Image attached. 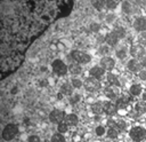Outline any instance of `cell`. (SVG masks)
Returning <instances> with one entry per match:
<instances>
[{
    "instance_id": "cell-40",
    "label": "cell",
    "mask_w": 146,
    "mask_h": 142,
    "mask_svg": "<svg viewBox=\"0 0 146 142\" xmlns=\"http://www.w3.org/2000/svg\"><path fill=\"white\" fill-rule=\"evenodd\" d=\"M114 18H115V15H114V14H108V15L106 16V22H107V23H113Z\"/></svg>"
},
{
    "instance_id": "cell-27",
    "label": "cell",
    "mask_w": 146,
    "mask_h": 142,
    "mask_svg": "<svg viewBox=\"0 0 146 142\" xmlns=\"http://www.w3.org/2000/svg\"><path fill=\"white\" fill-rule=\"evenodd\" d=\"M106 133H107V136L110 139H116L119 135V131L116 128H108Z\"/></svg>"
},
{
    "instance_id": "cell-28",
    "label": "cell",
    "mask_w": 146,
    "mask_h": 142,
    "mask_svg": "<svg viewBox=\"0 0 146 142\" xmlns=\"http://www.w3.org/2000/svg\"><path fill=\"white\" fill-rule=\"evenodd\" d=\"M125 128H127V123L123 119L116 120V129H119V131H125Z\"/></svg>"
},
{
    "instance_id": "cell-14",
    "label": "cell",
    "mask_w": 146,
    "mask_h": 142,
    "mask_svg": "<svg viewBox=\"0 0 146 142\" xmlns=\"http://www.w3.org/2000/svg\"><path fill=\"white\" fill-rule=\"evenodd\" d=\"M121 8H122V11L124 14H128V15H131L132 13H135L136 8L135 6L130 2V1H123L122 5H121Z\"/></svg>"
},
{
    "instance_id": "cell-42",
    "label": "cell",
    "mask_w": 146,
    "mask_h": 142,
    "mask_svg": "<svg viewBox=\"0 0 146 142\" xmlns=\"http://www.w3.org/2000/svg\"><path fill=\"white\" fill-rule=\"evenodd\" d=\"M107 52H108V47L107 46H100V49H99L100 54H106Z\"/></svg>"
},
{
    "instance_id": "cell-8",
    "label": "cell",
    "mask_w": 146,
    "mask_h": 142,
    "mask_svg": "<svg viewBox=\"0 0 146 142\" xmlns=\"http://www.w3.org/2000/svg\"><path fill=\"white\" fill-rule=\"evenodd\" d=\"M100 66L105 70V71H112L115 66V61L110 57V56H104L102 60H100Z\"/></svg>"
},
{
    "instance_id": "cell-9",
    "label": "cell",
    "mask_w": 146,
    "mask_h": 142,
    "mask_svg": "<svg viewBox=\"0 0 146 142\" xmlns=\"http://www.w3.org/2000/svg\"><path fill=\"white\" fill-rule=\"evenodd\" d=\"M133 29L137 32H145L146 31V18L144 16H139L133 21Z\"/></svg>"
},
{
    "instance_id": "cell-21",
    "label": "cell",
    "mask_w": 146,
    "mask_h": 142,
    "mask_svg": "<svg viewBox=\"0 0 146 142\" xmlns=\"http://www.w3.org/2000/svg\"><path fill=\"white\" fill-rule=\"evenodd\" d=\"M128 103H129V98L127 96H121V97L116 98V103L115 104H116L117 109H123V108H125L128 105Z\"/></svg>"
},
{
    "instance_id": "cell-2",
    "label": "cell",
    "mask_w": 146,
    "mask_h": 142,
    "mask_svg": "<svg viewBox=\"0 0 146 142\" xmlns=\"http://www.w3.org/2000/svg\"><path fill=\"white\" fill-rule=\"evenodd\" d=\"M71 57L73 58L74 62L79 63V64H87L91 61V56L82 50H73L71 53Z\"/></svg>"
},
{
    "instance_id": "cell-32",
    "label": "cell",
    "mask_w": 146,
    "mask_h": 142,
    "mask_svg": "<svg viewBox=\"0 0 146 142\" xmlns=\"http://www.w3.org/2000/svg\"><path fill=\"white\" fill-rule=\"evenodd\" d=\"M117 6V2L116 1H113V0H107L105 1V7L108 8V9H115Z\"/></svg>"
},
{
    "instance_id": "cell-17",
    "label": "cell",
    "mask_w": 146,
    "mask_h": 142,
    "mask_svg": "<svg viewBox=\"0 0 146 142\" xmlns=\"http://www.w3.org/2000/svg\"><path fill=\"white\" fill-rule=\"evenodd\" d=\"M141 92H143V88H141V86L139 84H133L129 88V93L132 96H139L141 94Z\"/></svg>"
},
{
    "instance_id": "cell-20",
    "label": "cell",
    "mask_w": 146,
    "mask_h": 142,
    "mask_svg": "<svg viewBox=\"0 0 146 142\" xmlns=\"http://www.w3.org/2000/svg\"><path fill=\"white\" fill-rule=\"evenodd\" d=\"M91 111L95 115H100L104 111V103H102V102H95V103H92Z\"/></svg>"
},
{
    "instance_id": "cell-22",
    "label": "cell",
    "mask_w": 146,
    "mask_h": 142,
    "mask_svg": "<svg viewBox=\"0 0 146 142\" xmlns=\"http://www.w3.org/2000/svg\"><path fill=\"white\" fill-rule=\"evenodd\" d=\"M73 88H74V87L72 86V84L65 82V84H63L62 87H60V93H63L64 95H71L72 92H73Z\"/></svg>"
},
{
    "instance_id": "cell-13",
    "label": "cell",
    "mask_w": 146,
    "mask_h": 142,
    "mask_svg": "<svg viewBox=\"0 0 146 142\" xmlns=\"http://www.w3.org/2000/svg\"><path fill=\"white\" fill-rule=\"evenodd\" d=\"M105 37H106V44H107L108 46H112V47H113V46H116L117 42H119V40H120L119 37H117L113 31L110 32L108 34H106Z\"/></svg>"
},
{
    "instance_id": "cell-15",
    "label": "cell",
    "mask_w": 146,
    "mask_h": 142,
    "mask_svg": "<svg viewBox=\"0 0 146 142\" xmlns=\"http://www.w3.org/2000/svg\"><path fill=\"white\" fill-rule=\"evenodd\" d=\"M64 121H65L68 126H76L78 123H79V118H78V116L74 115V113H68V115L65 116Z\"/></svg>"
},
{
    "instance_id": "cell-12",
    "label": "cell",
    "mask_w": 146,
    "mask_h": 142,
    "mask_svg": "<svg viewBox=\"0 0 146 142\" xmlns=\"http://www.w3.org/2000/svg\"><path fill=\"white\" fill-rule=\"evenodd\" d=\"M104 111H105L107 115L113 116V115L116 113L117 107H116V104H114V103H112V102H110V101H106V102H104Z\"/></svg>"
},
{
    "instance_id": "cell-7",
    "label": "cell",
    "mask_w": 146,
    "mask_h": 142,
    "mask_svg": "<svg viewBox=\"0 0 146 142\" xmlns=\"http://www.w3.org/2000/svg\"><path fill=\"white\" fill-rule=\"evenodd\" d=\"M130 55L133 58L139 60L140 57H143L145 55V48H144V46H141L139 44L138 45H132L130 47Z\"/></svg>"
},
{
    "instance_id": "cell-30",
    "label": "cell",
    "mask_w": 146,
    "mask_h": 142,
    "mask_svg": "<svg viewBox=\"0 0 146 142\" xmlns=\"http://www.w3.org/2000/svg\"><path fill=\"white\" fill-rule=\"evenodd\" d=\"M92 6H94L97 10H100V9H103V7L105 6V1H103V0H95V1H92Z\"/></svg>"
},
{
    "instance_id": "cell-10",
    "label": "cell",
    "mask_w": 146,
    "mask_h": 142,
    "mask_svg": "<svg viewBox=\"0 0 146 142\" xmlns=\"http://www.w3.org/2000/svg\"><path fill=\"white\" fill-rule=\"evenodd\" d=\"M127 66H128V69H129V71H131V72H140L141 70H143V64L139 62V60H137V58H131L129 62H128V64H127Z\"/></svg>"
},
{
    "instance_id": "cell-23",
    "label": "cell",
    "mask_w": 146,
    "mask_h": 142,
    "mask_svg": "<svg viewBox=\"0 0 146 142\" xmlns=\"http://www.w3.org/2000/svg\"><path fill=\"white\" fill-rule=\"evenodd\" d=\"M135 111H136V113L138 116L141 115V113H144V112H146V102H144V101L137 102V104L135 107Z\"/></svg>"
},
{
    "instance_id": "cell-16",
    "label": "cell",
    "mask_w": 146,
    "mask_h": 142,
    "mask_svg": "<svg viewBox=\"0 0 146 142\" xmlns=\"http://www.w3.org/2000/svg\"><path fill=\"white\" fill-rule=\"evenodd\" d=\"M68 71H70V73H72L73 76H78V74H80V73L82 72V66H81L79 63H76V62H72V63L68 65Z\"/></svg>"
},
{
    "instance_id": "cell-5",
    "label": "cell",
    "mask_w": 146,
    "mask_h": 142,
    "mask_svg": "<svg viewBox=\"0 0 146 142\" xmlns=\"http://www.w3.org/2000/svg\"><path fill=\"white\" fill-rule=\"evenodd\" d=\"M83 86L88 92H97L100 89V81L96 78L88 77L83 81Z\"/></svg>"
},
{
    "instance_id": "cell-3",
    "label": "cell",
    "mask_w": 146,
    "mask_h": 142,
    "mask_svg": "<svg viewBox=\"0 0 146 142\" xmlns=\"http://www.w3.org/2000/svg\"><path fill=\"white\" fill-rule=\"evenodd\" d=\"M18 134V127L15 124H8L3 129H2V139L6 141H10L15 139Z\"/></svg>"
},
{
    "instance_id": "cell-43",
    "label": "cell",
    "mask_w": 146,
    "mask_h": 142,
    "mask_svg": "<svg viewBox=\"0 0 146 142\" xmlns=\"http://www.w3.org/2000/svg\"><path fill=\"white\" fill-rule=\"evenodd\" d=\"M139 62L143 64V66L146 65V55H144L143 57H140V58H139Z\"/></svg>"
},
{
    "instance_id": "cell-31",
    "label": "cell",
    "mask_w": 146,
    "mask_h": 142,
    "mask_svg": "<svg viewBox=\"0 0 146 142\" xmlns=\"http://www.w3.org/2000/svg\"><path fill=\"white\" fill-rule=\"evenodd\" d=\"M71 84H72V86H73L74 88H81L82 85H83V82H82L80 79H78V78H73V79L71 80Z\"/></svg>"
},
{
    "instance_id": "cell-44",
    "label": "cell",
    "mask_w": 146,
    "mask_h": 142,
    "mask_svg": "<svg viewBox=\"0 0 146 142\" xmlns=\"http://www.w3.org/2000/svg\"><path fill=\"white\" fill-rule=\"evenodd\" d=\"M144 100H146V93L144 94Z\"/></svg>"
},
{
    "instance_id": "cell-39",
    "label": "cell",
    "mask_w": 146,
    "mask_h": 142,
    "mask_svg": "<svg viewBox=\"0 0 146 142\" xmlns=\"http://www.w3.org/2000/svg\"><path fill=\"white\" fill-rule=\"evenodd\" d=\"M138 77H139L140 80L146 81V70H141V71L138 73Z\"/></svg>"
},
{
    "instance_id": "cell-18",
    "label": "cell",
    "mask_w": 146,
    "mask_h": 142,
    "mask_svg": "<svg viewBox=\"0 0 146 142\" xmlns=\"http://www.w3.org/2000/svg\"><path fill=\"white\" fill-rule=\"evenodd\" d=\"M104 93H105V95H106L110 100H116V98H117V92H116L112 86L106 87L105 90H104Z\"/></svg>"
},
{
    "instance_id": "cell-1",
    "label": "cell",
    "mask_w": 146,
    "mask_h": 142,
    "mask_svg": "<svg viewBox=\"0 0 146 142\" xmlns=\"http://www.w3.org/2000/svg\"><path fill=\"white\" fill-rule=\"evenodd\" d=\"M130 137L135 142H141L146 139V129L143 126H135L129 132Z\"/></svg>"
},
{
    "instance_id": "cell-6",
    "label": "cell",
    "mask_w": 146,
    "mask_h": 142,
    "mask_svg": "<svg viewBox=\"0 0 146 142\" xmlns=\"http://www.w3.org/2000/svg\"><path fill=\"white\" fill-rule=\"evenodd\" d=\"M65 113H64V111H62V110H58V109H54L50 113H49V120L52 123V124H60V123H63L64 121V119H65Z\"/></svg>"
},
{
    "instance_id": "cell-38",
    "label": "cell",
    "mask_w": 146,
    "mask_h": 142,
    "mask_svg": "<svg viewBox=\"0 0 146 142\" xmlns=\"http://www.w3.org/2000/svg\"><path fill=\"white\" fill-rule=\"evenodd\" d=\"M79 100H80V95H78V94H74V95L70 98V101H71L72 104H75L76 102H79Z\"/></svg>"
},
{
    "instance_id": "cell-29",
    "label": "cell",
    "mask_w": 146,
    "mask_h": 142,
    "mask_svg": "<svg viewBox=\"0 0 146 142\" xmlns=\"http://www.w3.org/2000/svg\"><path fill=\"white\" fill-rule=\"evenodd\" d=\"M115 54H116V57H117V58L123 60V58H125V56H127V50H125V48H119Z\"/></svg>"
},
{
    "instance_id": "cell-19",
    "label": "cell",
    "mask_w": 146,
    "mask_h": 142,
    "mask_svg": "<svg viewBox=\"0 0 146 142\" xmlns=\"http://www.w3.org/2000/svg\"><path fill=\"white\" fill-rule=\"evenodd\" d=\"M106 79H107L108 85L112 86V87H115V86H119V85H120V84H119V79H117L116 74H114V73H111V72H110V73L107 74Z\"/></svg>"
},
{
    "instance_id": "cell-33",
    "label": "cell",
    "mask_w": 146,
    "mask_h": 142,
    "mask_svg": "<svg viewBox=\"0 0 146 142\" xmlns=\"http://www.w3.org/2000/svg\"><path fill=\"white\" fill-rule=\"evenodd\" d=\"M138 42H139V45H141V46H146V31H145V32H141V33L139 34V37H138Z\"/></svg>"
},
{
    "instance_id": "cell-24",
    "label": "cell",
    "mask_w": 146,
    "mask_h": 142,
    "mask_svg": "<svg viewBox=\"0 0 146 142\" xmlns=\"http://www.w3.org/2000/svg\"><path fill=\"white\" fill-rule=\"evenodd\" d=\"M113 32L119 37V39H123L125 37V29L123 26H115Z\"/></svg>"
},
{
    "instance_id": "cell-36",
    "label": "cell",
    "mask_w": 146,
    "mask_h": 142,
    "mask_svg": "<svg viewBox=\"0 0 146 142\" xmlns=\"http://www.w3.org/2000/svg\"><path fill=\"white\" fill-rule=\"evenodd\" d=\"M96 134H97L98 136L104 135V134H105V128H104L103 126H97V127H96Z\"/></svg>"
},
{
    "instance_id": "cell-37",
    "label": "cell",
    "mask_w": 146,
    "mask_h": 142,
    "mask_svg": "<svg viewBox=\"0 0 146 142\" xmlns=\"http://www.w3.org/2000/svg\"><path fill=\"white\" fill-rule=\"evenodd\" d=\"M27 142H40V137L38 135H30Z\"/></svg>"
},
{
    "instance_id": "cell-34",
    "label": "cell",
    "mask_w": 146,
    "mask_h": 142,
    "mask_svg": "<svg viewBox=\"0 0 146 142\" xmlns=\"http://www.w3.org/2000/svg\"><path fill=\"white\" fill-rule=\"evenodd\" d=\"M107 126H108V128H116V120L110 118L107 120Z\"/></svg>"
},
{
    "instance_id": "cell-4",
    "label": "cell",
    "mask_w": 146,
    "mask_h": 142,
    "mask_svg": "<svg viewBox=\"0 0 146 142\" xmlns=\"http://www.w3.org/2000/svg\"><path fill=\"white\" fill-rule=\"evenodd\" d=\"M51 68L55 74L57 76H65L68 71V66L62 60H55L51 63Z\"/></svg>"
},
{
    "instance_id": "cell-26",
    "label": "cell",
    "mask_w": 146,
    "mask_h": 142,
    "mask_svg": "<svg viewBox=\"0 0 146 142\" xmlns=\"http://www.w3.org/2000/svg\"><path fill=\"white\" fill-rule=\"evenodd\" d=\"M57 129H58V133L64 134V133H66L68 131V125L65 121H63V123H60V124L57 125Z\"/></svg>"
},
{
    "instance_id": "cell-41",
    "label": "cell",
    "mask_w": 146,
    "mask_h": 142,
    "mask_svg": "<svg viewBox=\"0 0 146 142\" xmlns=\"http://www.w3.org/2000/svg\"><path fill=\"white\" fill-rule=\"evenodd\" d=\"M97 42H99V44H103V42H106V37H104V36H97Z\"/></svg>"
},
{
    "instance_id": "cell-35",
    "label": "cell",
    "mask_w": 146,
    "mask_h": 142,
    "mask_svg": "<svg viewBox=\"0 0 146 142\" xmlns=\"http://www.w3.org/2000/svg\"><path fill=\"white\" fill-rule=\"evenodd\" d=\"M99 29H100V25H99L98 23H91V24H90V30H91L92 32H98Z\"/></svg>"
},
{
    "instance_id": "cell-11",
    "label": "cell",
    "mask_w": 146,
    "mask_h": 142,
    "mask_svg": "<svg viewBox=\"0 0 146 142\" xmlns=\"http://www.w3.org/2000/svg\"><path fill=\"white\" fill-rule=\"evenodd\" d=\"M89 73H90V77L92 78H96V79H102L105 74V70L100 66V65H95L92 66L90 70H89Z\"/></svg>"
},
{
    "instance_id": "cell-25",
    "label": "cell",
    "mask_w": 146,
    "mask_h": 142,
    "mask_svg": "<svg viewBox=\"0 0 146 142\" xmlns=\"http://www.w3.org/2000/svg\"><path fill=\"white\" fill-rule=\"evenodd\" d=\"M51 142H65V137L62 133H55L51 135Z\"/></svg>"
}]
</instances>
